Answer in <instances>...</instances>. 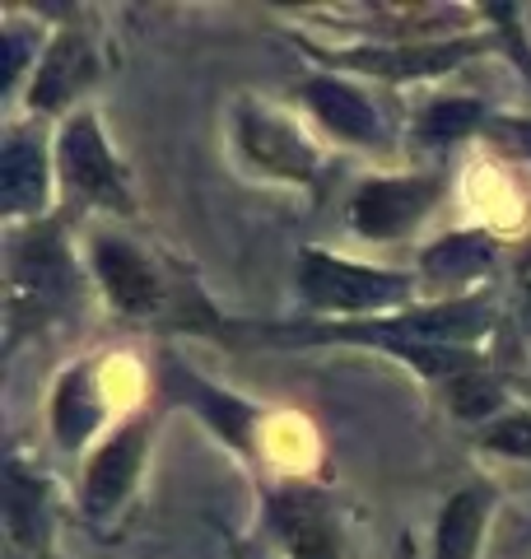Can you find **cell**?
I'll use <instances>...</instances> for the list:
<instances>
[{
    "label": "cell",
    "mask_w": 531,
    "mask_h": 559,
    "mask_svg": "<svg viewBox=\"0 0 531 559\" xmlns=\"http://www.w3.org/2000/svg\"><path fill=\"white\" fill-rule=\"evenodd\" d=\"M266 527L285 559H345L341 509L317 485L280 480L266 489Z\"/></svg>",
    "instance_id": "9c48e42d"
},
{
    "label": "cell",
    "mask_w": 531,
    "mask_h": 559,
    "mask_svg": "<svg viewBox=\"0 0 531 559\" xmlns=\"http://www.w3.org/2000/svg\"><path fill=\"white\" fill-rule=\"evenodd\" d=\"M51 150H57V182H61L66 201L103 210V215H117V219H135L140 215L131 173L113 154L108 135H103V121L88 108L70 112L61 121Z\"/></svg>",
    "instance_id": "5b68a950"
},
{
    "label": "cell",
    "mask_w": 531,
    "mask_h": 559,
    "mask_svg": "<svg viewBox=\"0 0 531 559\" xmlns=\"http://www.w3.org/2000/svg\"><path fill=\"white\" fill-rule=\"evenodd\" d=\"M38 57H43L38 33H28L24 24H5V90L10 94L20 90V84L28 90L33 70H38Z\"/></svg>",
    "instance_id": "7402d4cb"
},
{
    "label": "cell",
    "mask_w": 531,
    "mask_h": 559,
    "mask_svg": "<svg viewBox=\"0 0 531 559\" xmlns=\"http://www.w3.org/2000/svg\"><path fill=\"white\" fill-rule=\"evenodd\" d=\"M47 485L38 471H28L20 457L5 462V540L10 550H20L24 559H51V503Z\"/></svg>",
    "instance_id": "e0dca14e"
},
{
    "label": "cell",
    "mask_w": 531,
    "mask_h": 559,
    "mask_svg": "<svg viewBox=\"0 0 531 559\" xmlns=\"http://www.w3.org/2000/svg\"><path fill=\"white\" fill-rule=\"evenodd\" d=\"M308 57L350 80H382V84H420L452 75L475 57H489L504 47L494 33H457V38H429V43H354V47H317L308 38H294Z\"/></svg>",
    "instance_id": "277c9868"
},
{
    "label": "cell",
    "mask_w": 531,
    "mask_h": 559,
    "mask_svg": "<svg viewBox=\"0 0 531 559\" xmlns=\"http://www.w3.org/2000/svg\"><path fill=\"white\" fill-rule=\"evenodd\" d=\"M84 266L94 275L117 318L127 322H173V326H197V331H224L215 322V308L201 299L197 280H187L177 261L154 257L135 238L117 229H88L84 238Z\"/></svg>",
    "instance_id": "7a4b0ae2"
},
{
    "label": "cell",
    "mask_w": 531,
    "mask_h": 559,
    "mask_svg": "<svg viewBox=\"0 0 531 559\" xmlns=\"http://www.w3.org/2000/svg\"><path fill=\"white\" fill-rule=\"evenodd\" d=\"M98 84V51L88 43L84 28H57L43 43L38 70H33L28 90H24V108L33 117H70L80 112L75 103Z\"/></svg>",
    "instance_id": "4fadbf2b"
},
{
    "label": "cell",
    "mask_w": 531,
    "mask_h": 559,
    "mask_svg": "<svg viewBox=\"0 0 531 559\" xmlns=\"http://www.w3.org/2000/svg\"><path fill=\"white\" fill-rule=\"evenodd\" d=\"M489 518H494V485L471 480L452 489L434 518V559H481Z\"/></svg>",
    "instance_id": "ac0fdd59"
},
{
    "label": "cell",
    "mask_w": 531,
    "mask_h": 559,
    "mask_svg": "<svg viewBox=\"0 0 531 559\" xmlns=\"http://www.w3.org/2000/svg\"><path fill=\"white\" fill-rule=\"evenodd\" d=\"M234 145L243 154V164L261 173L271 182L290 187H312L322 173V150L312 145V135L298 127L290 112L266 108L257 98H238L234 108Z\"/></svg>",
    "instance_id": "52a82bcc"
},
{
    "label": "cell",
    "mask_w": 531,
    "mask_h": 559,
    "mask_svg": "<svg viewBox=\"0 0 531 559\" xmlns=\"http://www.w3.org/2000/svg\"><path fill=\"white\" fill-rule=\"evenodd\" d=\"M228 550H234V559H275L271 550L261 546V540H243V536L228 540Z\"/></svg>",
    "instance_id": "484cf974"
},
{
    "label": "cell",
    "mask_w": 531,
    "mask_h": 559,
    "mask_svg": "<svg viewBox=\"0 0 531 559\" xmlns=\"http://www.w3.org/2000/svg\"><path fill=\"white\" fill-rule=\"evenodd\" d=\"M438 197H442L438 173H382V178H364L350 191L345 219L368 242H397L411 238L429 219Z\"/></svg>",
    "instance_id": "ba28073f"
},
{
    "label": "cell",
    "mask_w": 531,
    "mask_h": 559,
    "mask_svg": "<svg viewBox=\"0 0 531 559\" xmlns=\"http://www.w3.org/2000/svg\"><path fill=\"white\" fill-rule=\"evenodd\" d=\"M481 14H494V28H499L504 51H508L512 61H518V70H522L527 84H531V47L518 38V24H512V14H518V10H512V5H485Z\"/></svg>",
    "instance_id": "603a6c76"
},
{
    "label": "cell",
    "mask_w": 531,
    "mask_h": 559,
    "mask_svg": "<svg viewBox=\"0 0 531 559\" xmlns=\"http://www.w3.org/2000/svg\"><path fill=\"white\" fill-rule=\"evenodd\" d=\"M494 112L485 108V98H467V94H442L429 98L415 117V140L420 145H434V150H452L462 140L489 131Z\"/></svg>",
    "instance_id": "d6986e66"
},
{
    "label": "cell",
    "mask_w": 531,
    "mask_h": 559,
    "mask_svg": "<svg viewBox=\"0 0 531 559\" xmlns=\"http://www.w3.org/2000/svg\"><path fill=\"white\" fill-rule=\"evenodd\" d=\"M442 401H448V411L457 419H467V425H475V429H485L489 419H499L508 411L504 406V388L485 369H471L462 378L442 382Z\"/></svg>",
    "instance_id": "ffe728a7"
},
{
    "label": "cell",
    "mask_w": 531,
    "mask_h": 559,
    "mask_svg": "<svg viewBox=\"0 0 531 559\" xmlns=\"http://www.w3.org/2000/svg\"><path fill=\"white\" fill-rule=\"evenodd\" d=\"M61 191L57 182V150L43 140V131L10 127L0 145V215L14 229L43 224L51 215V197Z\"/></svg>",
    "instance_id": "7c38bea8"
},
{
    "label": "cell",
    "mask_w": 531,
    "mask_h": 559,
    "mask_svg": "<svg viewBox=\"0 0 531 559\" xmlns=\"http://www.w3.org/2000/svg\"><path fill=\"white\" fill-rule=\"evenodd\" d=\"M475 448L494 452V457H518V462H531V406L504 411L499 419H489L485 429H475Z\"/></svg>",
    "instance_id": "44dd1931"
},
{
    "label": "cell",
    "mask_w": 531,
    "mask_h": 559,
    "mask_svg": "<svg viewBox=\"0 0 531 559\" xmlns=\"http://www.w3.org/2000/svg\"><path fill=\"white\" fill-rule=\"evenodd\" d=\"M512 289H518V326L531 336V238H522L512 252Z\"/></svg>",
    "instance_id": "cb8c5ba5"
},
{
    "label": "cell",
    "mask_w": 531,
    "mask_h": 559,
    "mask_svg": "<svg viewBox=\"0 0 531 559\" xmlns=\"http://www.w3.org/2000/svg\"><path fill=\"white\" fill-rule=\"evenodd\" d=\"M499 326V312L485 294L467 299H434L401 308L392 318H359V322H312V326H275L266 336L290 341V345H364L382 349L415 373L434 382H452L471 369H485L481 341Z\"/></svg>",
    "instance_id": "6da1fadb"
},
{
    "label": "cell",
    "mask_w": 531,
    "mask_h": 559,
    "mask_svg": "<svg viewBox=\"0 0 531 559\" xmlns=\"http://www.w3.org/2000/svg\"><path fill=\"white\" fill-rule=\"evenodd\" d=\"M75 294V257H70L61 224H28L10 248V345L20 341L24 322L51 318Z\"/></svg>",
    "instance_id": "8992f818"
},
{
    "label": "cell",
    "mask_w": 531,
    "mask_h": 559,
    "mask_svg": "<svg viewBox=\"0 0 531 559\" xmlns=\"http://www.w3.org/2000/svg\"><path fill=\"white\" fill-rule=\"evenodd\" d=\"M150 443H154L150 415H131L88 452V466L80 480V513L88 522H113L127 509V499L140 485V471L150 462Z\"/></svg>",
    "instance_id": "30bf717a"
},
{
    "label": "cell",
    "mask_w": 531,
    "mask_h": 559,
    "mask_svg": "<svg viewBox=\"0 0 531 559\" xmlns=\"http://www.w3.org/2000/svg\"><path fill=\"white\" fill-rule=\"evenodd\" d=\"M489 135H499L508 150H518L522 159H531V112L527 117H494Z\"/></svg>",
    "instance_id": "d4e9b609"
},
{
    "label": "cell",
    "mask_w": 531,
    "mask_h": 559,
    "mask_svg": "<svg viewBox=\"0 0 531 559\" xmlns=\"http://www.w3.org/2000/svg\"><path fill=\"white\" fill-rule=\"evenodd\" d=\"M158 378H164V392L187 401V406L205 419V429L215 433L220 443H228L238 457H257V433H261V419H266L261 406L243 401L238 392L220 388V382H210L205 373H197L191 364L173 359V355L164 359V373Z\"/></svg>",
    "instance_id": "5bb4252c"
},
{
    "label": "cell",
    "mask_w": 531,
    "mask_h": 559,
    "mask_svg": "<svg viewBox=\"0 0 531 559\" xmlns=\"http://www.w3.org/2000/svg\"><path fill=\"white\" fill-rule=\"evenodd\" d=\"M298 98H304V108L312 112L317 127H322L331 140H341V145L368 150V154H387L397 145L382 108L364 94L359 80L331 75V70H312V75L298 80Z\"/></svg>",
    "instance_id": "8fae6325"
},
{
    "label": "cell",
    "mask_w": 531,
    "mask_h": 559,
    "mask_svg": "<svg viewBox=\"0 0 531 559\" xmlns=\"http://www.w3.org/2000/svg\"><path fill=\"white\" fill-rule=\"evenodd\" d=\"M298 299L317 312V322H359V318H392L401 308H415L420 275L364 266V261L335 257L322 248H304L294 266Z\"/></svg>",
    "instance_id": "3957f363"
},
{
    "label": "cell",
    "mask_w": 531,
    "mask_h": 559,
    "mask_svg": "<svg viewBox=\"0 0 531 559\" xmlns=\"http://www.w3.org/2000/svg\"><path fill=\"white\" fill-rule=\"evenodd\" d=\"M103 419H108V401H103L98 388V364L94 359L70 364L57 378V388H51V406H47L51 439H57L61 452H84L98 439Z\"/></svg>",
    "instance_id": "9a60e30c"
},
{
    "label": "cell",
    "mask_w": 531,
    "mask_h": 559,
    "mask_svg": "<svg viewBox=\"0 0 531 559\" xmlns=\"http://www.w3.org/2000/svg\"><path fill=\"white\" fill-rule=\"evenodd\" d=\"M499 238L485 234V229H457V234H442L438 242L420 252L415 271L420 280H429V285L442 289V299H467V285L475 280H485L494 266H499Z\"/></svg>",
    "instance_id": "2e32d148"
},
{
    "label": "cell",
    "mask_w": 531,
    "mask_h": 559,
    "mask_svg": "<svg viewBox=\"0 0 531 559\" xmlns=\"http://www.w3.org/2000/svg\"><path fill=\"white\" fill-rule=\"evenodd\" d=\"M5 559H24V555H20V550H10V546H5Z\"/></svg>",
    "instance_id": "4316f807"
}]
</instances>
